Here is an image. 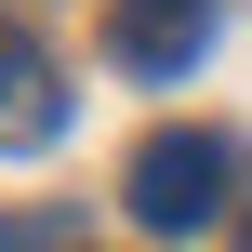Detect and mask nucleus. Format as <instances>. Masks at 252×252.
I'll return each mask as SVG.
<instances>
[{
  "label": "nucleus",
  "instance_id": "f257e3e1",
  "mask_svg": "<svg viewBox=\"0 0 252 252\" xmlns=\"http://www.w3.org/2000/svg\"><path fill=\"white\" fill-rule=\"evenodd\" d=\"M226 186H239V146H226V133H146L133 173H120V199H133L146 239H199V226L226 213Z\"/></svg>",
  "mask_w": 252,
  "mask_h": 252
},
{
  "label": "nucleus",
  "instance_id": "f03ea898",
  "mask_svg": "<svg viewBox=\"0 0 252 252\" xmlns=\"http://www.w3.org/2000/svg\"><path fill=\"white\" fill-rule=\"evenodd\" d=\"M199 40H213V0H106V53L133 80H186Z\"/></svg>",
  "mask_w": 252,
  "mask_h": 252
},
{
  "label": "nucleus",
  "instance_id": "7ed1b4c3",
  "mask_svg": "<svg viewBox=\"0 0 252 252\" xmlns=\"http://www.w3.org/2000/svg\"><path fill=\"white\" fill-rule=\"evenodd\" d=\"M66 133V80L27 27H0V146H53Z\"/></svg>",
  "mask_w": 252,
  "mask_h": 252
},
{
  "label": "nucleus",
  "instance_id": "20e7f679",
  "mask_svg": "<svg viewBox=\"0 0 252 252\" xmlns=\"http://www.w3.org/2000/svg\"><path fill=\"white\" fill-rule=\"evenodd\" d=\"M0 252H93V213L80 199H27V213H0Z\"/></svg>",
  "mask_w": 252,
  "mask_h": 252
},
{
  "label": "nucleus",
  "instance_id": "39448f33",
  "mask_svg": "<svg viewBox=\"0 0 252 252\" xmlns=\"http://www.w3.org/2000/svg\"><path fill=\"white\" fill-rule=\"evenodd\" d=\"M239 252H252V226H239Z\"/></svg>",
  "mask_w": 252,
  "mask_h": 252
}]
</instances>
